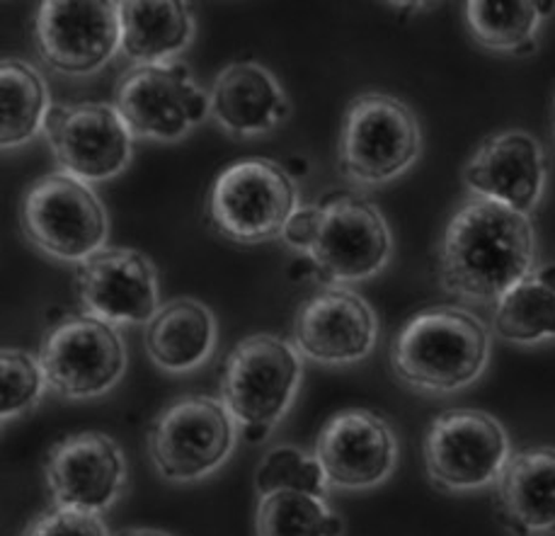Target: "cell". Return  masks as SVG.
Masks as SVG:
<instances>
[{
	"instance_id": "6da1fadb",
	"label": "cell",
	"mask_w": 555,
	"mask_h": 536,
	"mask_svg": "<svg viewBox=\"0 0 555 536\" xmlns=\"http://www.w3.org/2000/svg\"><path fill=\"white\" fill-rule=\"evenodd\" d=\"M531 219L498 202L470 197L451 216L439 243V282L464 302L498 304L537 267Z\"/></svg>"
},
{
	"instance_id": "7a4b0ae2",
	"label": "cell",
	"mask_w": 555,
	"mask_h": 536,
	"mask_svg": "<svg viewBox=\"0 0 555 536\" xmlns=\"http://www.w3.org/2000/svg\"><path fill=\"white\" fill-rule=\"evenodd\" d=\"M282 239L313 265L325 284L364 282L384 270L393 235L382 209L357 192L335 190L296 209Z\"/></svg>"
},
{
	"instance_id": "3957f363",
	"label": "cell",
	"mask_w": 555,
	"mask_h": 536,
	"mask_svg": "<svg viewBox=\"0 0 555 536\" xmlns=\"http://www.w3.org/2000/svg\"><path fill=\"white\" fill-rule=\"evenodd\" d=\"M492 353L486 323L456 306H435L408 318L390 345V367L423 394H456L476 384Z\"/></svg>"
},
{
	"instance_id": "277c9868",
	"label": "cell",
	"mask_w": 555,
	"mask_h": 536,
	"mask_svg": "<svg viewBox=\"0 0 555 536\" xmlns=\"http://www.w3.org/2000/svg\"><path fill=\"white\" fill-rule=\"evenodd\" d=\"M304 379L301 353L280 335L257 333L241 340L221 367V404L241 435L257 445L270 437L294 406Z\"/></svg>"
},
{
	"instance_id": "5b68a950",
	"label": "cell",
	"mask_w": 555,
	"mask_h": 536,
	"mask_svg": "<svg viewBox=\"0 0 555 536\" xmlns=\"http://www.w3.org/2000/svg\"><path fill=\"white\" fill-rule=\"evenodd\" d=\"M296 209L299 190L294 175L272 158H241L225 165L207 200L214 231L241 245L280 239Z\"/></svg>"
},
{
	"instance_id": "8992f818",
	"label": "cell",
	"mask_w": 555,
	"mask_h": 536,
	"mask_svg": "<svg viewBox=\"0 0 555 536\" xmlns=\"http://www.w3.org/2000/svg\"><path fill=\"white\" fill-rule=\"evenodd\" d=\"M423 151L415 112L386 92L349 102L337 141V165L357 184H386L413 168Z\"/></svg>"
},
{
	"instance_id": "52a82bcc",
	"label": "cell",
	"mask_w": 555,
	"mask_h": 536,
	"mask_svg": "<svg viewBox=\"0 0 555 536\" xmlns=\"http://www.w3.org/2000/svg\"><path fill=\"white\" fill-rule=\"evenodd\" d=\"M20 229L37 251L80 265L107 243L109 221L88 182L68 173L37 178L20 200Z\"/></svg>"
},
{
	"instance_id": "ba28073f",
	"label": "cell",
	"mask_w": 555,
	"mask_h": 536,
	"mask_svg": "<svg viewBox=\"0 0 555 536\" xmlns=\"http://www.w3.org/2000/svg\"><path fill=\"white\" fill-rule=\"evenodd\" d=\"M235 447V420L221 398L192 394L163 408L149 430V457L163 478L194 483L219 471Z\"/></svg>"
},
{
	"instance_id": "9c48e42d",
	"label": "cell",
	"mask_w": 555,
	"mask_h": 536,
	"mask_svg": "<svg viewBox=\"0 0 555 536\" xmlns=\"http://www.w3.org/2000/svg\"><path fill=\"white\" fill-rule=\"evenodd\" d=\"M431 486L468 493L495 486L512 457L507 430L486 410L451 408L431 418L423 442Z\"/></svg>"
},
{
	"instance_id": "30bf717a",
	"label": "cell",
	"mask_w": 555,
	"mask_h": 536,
	"mask_svg": "<svg viewBox=\"0 0 555 536\" xmlns=\"http://www.w3.org/2000/svg\"><path fill=\"white\" fill-rule=\"evenodd\" d=\"M51 394L68 400L105 396L127 371V347L115 326L88 314L59 318L39 345Z\"/></svg>"
},
{
	"instance_id": "8fae6325",
	"label": "cell",
	"mask_w": 555,
	"mask_h": 536,
	"mask_svg": "<svg viewBox=\"0 0 555 536\" xmlns=\"http://www.w3.org/2000/svg\"><path fill=\"white\" fill-rule=\"evenodd\" d=\"M129 131L139 139L178 141L207 119L209 92L194 82L180 61L131 66L119 78L115 102Z\"/></svg>"
},
{
	"instance_id": "7c38bea8",
	"label": "cell",
	"mask_w": 555,
	"mask_h": 536,
	"mask_svg": "<svg viewBox=\"0 0 555 536\" xmlns=\"http://www.w3.org/2000/svg\"><path fill=\"white\" fill-rule=\"evenodd\" d=\"M119 41V3L109 0H47L35 15L37 54L61 76L98 74Z\"/></svg>"
},
{
	"instance_id": "4fadbf2b",
	"label": "cell",
	"mask_w": 555,
	"mask_h": 536,
	"mask_svg": "<svg viewBox=\"0 0 555 536\" xmlns=\"http://www.w3.org/2000/svg\"><path fill=\"white\" fill-rule=\"evenodd\" d=\"M44 133L61 173L88 184L117 178L131 163L133 133L109 102L51 105Z\"/></svg>"
},
{
	"instance_id": "5bb4252c",
	"label": "cell",
	"mask_w": 555,
	"mask_h": 536,
	"mask_svg": "<svg viewBox=\"0 0 555 536\" xmlns=\"http://www.w3.org/2000/svg\"><path fill=\"white\" fill-rule=\"evenodd\" d=\"M74 289L83 314L115 328L149 326L160 308L156 267L131 247H102L76 265Z\"/></svg>"
},
{
	"instance_id": "9a60e30c",
	"label": "cell",
	"mask_w": 555,
	"mask_h": 536,
	"mask_svg": "<svg viewBox=\"0 0 555 536\" xmlns=\"http://www.w3.org/2000/svg\"><path fill=\"white\" fill-rule=\"evenodd\" d=\"M44 478L59 508L100 514L127 486L125 451L105 432H74L47 451Z\"/></svg>"
},
{
	"instance_id": "2e32d148",
	"label": "cell",
	"mask_w": 555,
	"mask_h": 536,
	"mask_svg": "<svg viewBox=\"0 0 555 536\" xmlns=\"http://www.w3.org/2000/svg\"><path fill=\"white\" fill-rule=\"evenodd\" d=\"M315 459L331 486L369 490L396 471L398 437L378 412L345 408L318 432Z\"/></svg>"
},
{
	"instance_id": "e0dca14e",
	"label": "cell",
	"mask_w": 555,
	"mask_h": 536,
	"mask_svg": "<svg viewBox=\"0 0 555 536\" xmlns=\"http://www.w3.org/2000/svg\"><path fill=\"white\" fill-rule=\"evenodd\" d=\"M292 333L301 357L325 367H349L374 353L378 321L366 298L327 286L299 306Z\"/></svg>"
},
{
	"instance_id": "ac0fdd59",
	"label": "cell",
	"mask_w": 555,
	"mask_h": 536,
	"mask_svg": "<svg viewBox=\"0 0 555 536\" xmlns=\"http://www.w3.org/2000/svg\"><path fill=\"white\" fill-rule=\"evenodd\" d=\"M546 180V151L537 137L521 129L492 133L464 168V182L473 197L498 202L524 216L539 206Z\"/></svg>"
},
{
	"instance_id": "d6986e66",
	"label": "cell",
	"mask_w": 555,
	"mask_h": 536,
	"mask_svg": "<svg viewBox=\"0 0 555 536\" xmlns=\"http://www.w3.org/2000/svg\"><path fill=\"white\" fill-rule=\"evenodd\" d=\"M209 112L235 139H253L272 131L292 112V102L264 66L233 61L216 76L209 92Z\"/></svg>"
},
{
	"instance_id": "ffe728a7",
	"label": "cell",
	"mask_w": 555,
	"mask_h": 536,
	"mask_svg": "<svg viewBox=\"0 0 555 536\" xmlns=\"http://www.w3.org/2000/svg\"><path fill=\"white\" fill-rule=\"evenodd\" d=\"M495 512L514 536H555V447L512 451L495 483Z\"/></svg>"
},
{
	"instance_id": "44dd1931",
	"label": "cell",
	"mask_w": 555,
	"mask_h": 536,
	"mask_svg": "<svg viewBox=\"0 0 555 536\" xmlns=\"http://www.w3.org/2000/svg\"><path fill=\"white\" fill-rule=\"evenodd\" d=\"M216 318L197 298H172L160 304L146 326V353L156 367L184 374L202 367L216 349Z\"/></svg>"
},
{
	"instance_id": "7402d4cb",
	"label": "cell",
	"mask_w": 555,
	"mask_h": 536,
	"mask_svg": "<svg viewBox=\"0 0 555 536\" xmlns=\"http://www.w3.org/2000/svg\"><path fill=\"white\" fill-rule=\"evenodd\" d=\"M119 49L133 66L170 64L190 47L194 20L178 0H125L119 3Z\"/></svg>"
},
{
	"instance_id": "603a6c76",
	"label": "cell",
	"mask_w": 555,
	"mask_h": 536,
	"mask_svg": "<svg viewBox=\"0 0 555 536\" xmlns=\"http://www.w3.org/2000/svg\"><path fill=\"white\" fill-rule=\"evenodd\" d=\"M44 78L20 59L0 64V146L20 149L44 129L49 115Z\"/></svg>"
},
{
	"instance_id": "cb8c5ba5",
	"label": "cell",
	"mask_w": 555,
	"mask_h": 536,
	"mask_svg": "<svg viewBox=\"0 0 555 536\" xmlns=\"http://www.w3.org/2000/svg\"><path fill=\"white\" fill-rule=\"evenodd\" d=\"M345 524L323 495L276 490L260 495L255 510V536H343Z\"/></svg>"
},
{
	"instance_id": "d4e9b609",
	"label": "cell",
	"mask_w": 555,
	"mask_h": 536,
	"mask_svg": "<svg viewBox=\"0 0 555 536\" xmlns=\"http://www.w3.org/2000/svg\"><path fill=\"white\" fill-rule=\"evenodd\" d=\"M466 23L480 47L502 54L527 56L537 49V29L541 23L539 5L531 0H470L466 3Z\"/></svg>"
},
{
	"instance_id": "484cf974",
	"label": "cell",
	"mask_w": 555,
	"mask_h": 536,
	"mask_svg": "<svg viewBox=\"0 0 555 536\" xmlns=\"http://www.w3.org/2000/svg\"><path fill=\"white\" fill-rule=\"evenodd\" d=\"M492 328L502 340L517 345L555 340V289L533 272L500 298Z\"/></svg>"
},
{
	"instance_id": "4316f807",
	"label": "cell",
	"mask_w": 555,
	"mask_h": 536,
	"mask_svg": "<svg viewBox=\"0 0 555 536\" xmlns=\"http://www.w3.org/2000/svg\"><path fill=\"white\" fill-rule=\"evenodd\" d=\"M255 488L260 495H270L276 490H306L313 495H327L325 473L318 463L315 454H306L299 447H276L262 459L260 469L255 473Z\"/></svg>"
},
{
	"instance_id": "83f0119b",
	"label": "cell",
	"mask_w": 555,
	"mask_h": 536,
	"mask_svg": "<svg viewBox=\"0 0 555 536\" xmlns=\"http://www.w3.org/2000/svg\"><path fill=\"white\" fill-rule=\"evenodd\" d=\"M0 388H3V394H0L3 425L33 410L49 388L39 357L17 347H3V353H0Z\"/></svg>"
},
{
	"instance_id": "f1b7e54d",
	"label": "cell",
	"mask_w": 555,
	"mask_h": 536,
	"mask_svg": "<svg viewBox=\"0 0 555 536\" xmlns=\"http://www.w3.org/2000/svg\"><path fill=\"white\" fill-rule=\"evenodd\" d=\"M20 536H109V532L98 512L54 505L37 514Z\"/></svg>"
},
{
	"instance_id": "f546056e",
	"label": "cell",
	"mask_w": 555,
	"mask_h": 536,
	"mask_svg": "<svg viewBox=\"0 0 555 536\" xmlns=\"http://www.w3.org/2000/svg\"><path fill=\"white\" fill-rule=\"evenodd\" d=\"M115 536H175V534H168L163 529H149V527H137V529H125L119 532Z\"/></svg>"
},
{
	"instance_id": "4dcf8cb0",
	"label": "cell",
	"mask_w": 555,
	"mask_h": 536,
	"mask_svg": "<svg viewBox=\"0 0 555 536\" xmlns=\"http://www.w3.org/2000/svg\"><path fill=\"white\" fill-rule=\"evenodd\" d=\"M537 277L541 282H546L548 286L555 289V265H548V267H539L537 270Z\"/></svg>"
},
{
	"instance_id": "1f68e13d",
	"label": "cell",
	"mask_w": 555,
	"mask_h": 536,
	"mask_svg": "<svg viewBox=\"0 0 555 536\" xmlns=\"http://www.w3.org/2000/svg\"><path fill=\"white\" fill-rule=\"evenodd\" d=\"M553 139H555V117H553Z\"/></svg>"
}]
</instances>
